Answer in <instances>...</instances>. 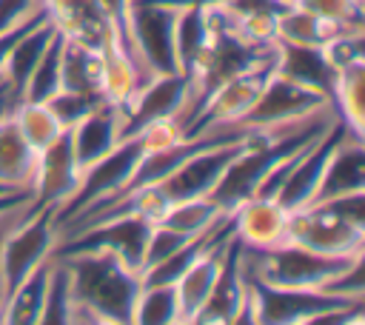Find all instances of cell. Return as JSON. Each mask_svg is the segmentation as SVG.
I'll return each instance as SVG.
<instances>
[{
    "label": "cell",
    "instance_id": "1",
    "mask_svg": "<svg viewBox=\"0 0 365 325\" xmlns=\"http://www.w3.org/2000/svg\"><path fill=\"white\" fill-rule=\"evenodd\" d=\"M66 262L74 302L94 311L100 325H131L140 274L108 251L54 254Z\"/></svg>",
    "mask_w": 365,
    "mask_h": 325
},
{
    "label": "cell",
    "instance_id": "2",
    "mask_svg": "<svg viewBox=\"0 0 365 325\" xmlns=\"http://www.w3.org/2000/svg\"><path fill=\"white\" fill-rule=\"evenodd\" d=\"M285 242L328 254V257H356L365 248V191L311 202L291 211Z\"/></svg>",
    "mask_w": 365,
    "mask_h": 325
},
{
    "label": "cell",
    "instance_id": "3",
    "mask_svg": "<svg viewBox=\"0 0 365 325\" xmlns=\"http://www.w3.org/2000/svg\"><path fill=\"white\" fill-rule=\"evenodd\" d=\"M362 254L328 257L294 242H279L274 248L242 245V268L251 279L274 288H302V291H325Z\"/></svg>",
    "mask_w": 365,
    "mask_h": 325
},
{
    "label": "cell",
    "instance_id": "4",
    "mask_svg": "<svg viewBox=\"0 0 365 325\" xmlns=\"http://www.w3.org/2000/svg\"><path fill=\"white\" fill-rule=\"evenodd\" d=\"M57 211L60 205H29V211L0 237V285L9 294L20 279H26L40 262H46L57 242Z\"/></svg>",
    "mask_w": 365,
    "mask_h": 325
},
{
    "label": "cell",
    "instance_id": "5",
    "mask_svg": "<svg viewBox=\"0 0 365 325\" xmlns=\"http://www.w3.org/2000/svg\"><path fill=\"white\" fill-rule=\"evenodd\" d=\"M143 151H145V143H143L140 134L123 137L108 154H103L100 160H94L88 168H83V177H80L77 191L57 211V228L66 225L68 220L80 217V214H88V211L111 202L123 191V185L128 182V177H131L134 165L140 162Z\"/></svg>",
    "mask_w": 365,
    "mask_h": 325
},
{
    "label": "cell",
    "instance_id": "6",
    "mask_svg": "<svg viewBox=\"0 0 365 325\" xmlns=\"http://www.w3.org/2000/svg\"><path fill=\"white\" fill-rule=\"evenodd\" d=\"M325 108H334V103L317 91L308 88L279 71H274L262 88V94L257 97V103L248 108V114L240 120V125L251 128V131H262V128H279L305 117H314Z\"/></svg>",
    "mask_w": 365,
    "mask_h": 325
},
{
    "label": "cell",
    "instance_id": "7",
    "mask_svg": "<svg viewBox=\"0 0 365 325\" xmlns=\"http://www.w3.org/2000/svg\"><path fill=\"white\" fill-rule=\"evenodd\" d=\"M277 51L268 60H262V63L245 68L242 74L231 77L228 83H222L208 97L202 111L194 117L185 137H197V134H205V131H214V128H222V125H237L248 114V108L257 103V97L262 94L268 77L277 71Z\"/></svg>",
    "mask_w": 365,
    "mask_h": 325
},
{
    "label": "cell",
    "instance_id": "8",
    "mask_svg": "<svg viewBox=\"0 0 365 325\" xmlns=\"http://www.w3.org/2000/svg\"><path fill=\"white\" fill-rule=\"evenodd\" d=\"M177 14L180 9L154 3V0H134L131 6V34L143 66L160 74H180L177 66Z\"/></svg>",
    "mask_w": 365,
    "mask_h": 325
},
{
    "label": "cell",
    "instance_id": "9",
    "mask_svg": "<svg viewBox=\"0 0 365 325\" xmlns=\"http://www.w3.org/2000/svg\"><path fill=\"white\" fill-rule=\"evenodd\" d=\"M251 285H254V299H257V325H314L331 308L365 299V296H339L328 291L274 288L257 279H251Z\"/></svg>",
    "mask_w": 365,
    "mask_h": 325
},
{
    "label": "cell",
    "instance_id": "10",
    "mask_svg": "<svg viewBox=\"0 0 365 325\" xmlns=\"http://www.w3.org/2000/svg\"><path fill=\"white\" fill-rule=\"evenodd\" d=\"M251 137V134H248ZM245 137V140H248ZM228 143V145H211L202 151H194L191 157H185L163 182H157L163 188V194L171 202L180 200H194V197H208L214 191V185L220 182V177L225 174V168L231 165V160L240 154L242 143Z\"/></svg>",
    "mask_w": 365,
    "mask_h": 325
},
{
    "label": "cell",
    "instance_id": "11",
    "mask_svg": "<svg viewBox=\"0 0 365 325\" xmlns=\"http://www.w3.org/2000/svg\"><path fill=\"white\" fill-rule=\"evenodd\" d=\"M231 237H234V217L228 214V220L222 222L217 237L208 242V248L177 277L174 291H177V302H180V325H191L200 305L208 299V294H211V288L222 271Z\"/></svg>",
    "mask_w": 365,
    "mask_h": 325
},
{
    "label": "cell",
    "instance_id": "12",
    "mask_svg": "<svg viewBox=\"0 0 365 325\" xmlns=\"http://www.w3.org/2000/svg\"><path fill=\"white\" fill-rule=\"evenodd\" d=\"M83 168L77 165L74 148L68 128L37 154V168H34V182H31V197L34 205H63L80 185Z\"/></svg>",
    "mask_w": 365,
    "mask_h": 325
},
{
    "label": "cell",
    "instance_id": "13",
    "mask_svg": "<svg viewBox=\"0 0 365 325\" xmlns=\"http://www.w3.org/2000/svg\"><path fill=\"white\" fill-rule=\"evenodd\" d=\"M185 103V77L182 74H160L145 83L120 111H123V137H134L145 125L180 117Z\"/></svg>",
    "mask_w": 365,
    "mask_h": 325
},
{
    "label": "cell",
    "instance_id": "14",
    "mask_svg": "<svg viewBox=\"0 0 365 325\" xmlns=\"http://www.w3.org/2000/svg\"><path fill=\"white\" fill-rule=\"evenodd\" d=\"M245 291H248V277H245V268H242V242L234 234L231 245H228V254H225V262H222V271H220L208 299L200 305L191 325L234 322V316H237V311L245 299Z\"/></svg>",
    "mask_w": 365,
    "mask_h": 325
},
{
    "label": "cell",
    "instance_id": "15",
    "mask_svg": "<svg viewBox=\"0 0 365 325\" xmlns=\"http://www.w3.org/2000/svg\"><path fill=\"white\" fill-rule=\"evenodd\" d=\"M234 234L248 248H274L285 242V228L291 211L279 205L277 197H248L234 211Z\"/></svg>",
    "mask_w": 365,
    "mask_h": 325
},
{
    "label": "cell",
    "instance_id": "16",
    "mask_svg": "<svg viewBox=\"0 0 365 325\" xmlns=\"http://www.w3.org/2000/svg\"><path fill=\"white\" fill-rule=\"evenodd\" d=\"M71 148L80 168H88L94 160L108 154L123 140V111L111 100H103L94 105L77 125L68 128Z\"/></svg>",
    "mask_w": 365,
    "mask_h": 325
},
{
    "label": "cell",
    "instance_id": "17",
    "mask_svg": "<svg viewBox=\"0 0 365 325\" xmlns=\"http://www.w3.org/2000/svg\"><path fill=\"white\" fill-rule=\"evenodd\" d=\"M43 11L66 40L91 48H100L111 31V20L100 0H43Z\"/></svg>",
    "mask_w": 365,
    "mask_h": 325
},
{
    "label": "cell",
    "instance_id": "18",
    "mask_svg": "<svg viewBox=\"0 0 365 325\" xmlns=\"http://www.w3.org/2000/svg\"><path fill=\"white\" fill-rule=\"evenodd\" d=\"M362 191H365V140L345 137L336 145V151L331 154L311 202L339 200V197H351V194H362Z\"/></svg>",
    "mask_w": 365,
    "mask_h": 325
},
{
    "label": "cell",
    "instance_id": "19",
    "mask_svg": "<svg viewBox=\"0 0 365 325\" xmlns=\"http://www.w3.org/2000/svg\"><path fill=\"white\" fill-rule=\"evenodd\" d=\"M37 151L26 143L20 128L14 125L9 108L0 114V185L6 188H29L34 182Z\"/></svg>",
    "mask_w": 365,
    "mask_h": 325
},
{
    "label": "cell",
    "instance_id": "20",
    "mask_svg": "<svg viewBox=\"0 0 365 325\" xmlns=\"http://www.w3.org/2000/svg\"><path fill=\"white\" fill-rule=\"evenodd\" d=\"M60 88L106 97L103 91V54L100 48L74 43L63 37V60H60Z\"/></svg>",
    "mask_w": 365,
    "mask_h": 325
},
{
    "label": "cell",
    "instance_id": "21",
    "mask_svg": "<svg viewBox=\"0 0 365 325\" xmlns=\"http://www.w3.org/2000/svg\"><path fill=\"white\" fill-rule=\"evenodd\" d=\"M345 31H365V29H351V26H339L331 20H322L294 3H288L279 17H277V43H291V46H311V48H322L328 40H334L336 34Z\"/></svg>",
    "mask_w": 365,
    "mask_h": 325
},
{
    "label": "cell",
    "instance_id": "22",
    "mask_svg": "<svg viewBox=\"0 0 365 325\" xmlns=\"http://www.w3.org/2000/svg\"><path fill=\"white\" fill-rule=\"evenodd\" d=\"M277 71L308 86V88H317L322 91L328 100H331V91H334V80L336 74L328 68L325 57L319 48H311V46H291V43H277Z\"/></svg>",
    "mask_w": 365,
    "mask_h": 325
},
{
    "label": "cell",
    "instance_id": "23",
    "mask_svg": "<svg viewBox=\"0 0 365 325\" xmlns=\"http://www.w3.org/2000/svg\"><path fill=\"white\" fill-rule=\"evenodd\" d=\"M48 271H51V257L46 262H40L26 279H20L6 294L3 308H0V322L3 325H40Z\"/></svg>",
    "mask_w": 365,
    "mask_h": 325
},
{
    "label": "cell",
    "instance_id": "24",
    "mask_svg": "<svg viewBox=\"0 0 365 325\" xmlns=\"http://www.w3.org/2000/svg\"><path fill=\"white\" fill-rule=\"evenodd\" d=\"M9 114L14 120V125L20 128V134L26 137V143L40 154L43 148H48L63 131L66 125L54 117V111L48 108V103H34V100H20L9 105Z\"/></svg>",
    "mask_w": 365,
    "mask_h": 325
},
{
    "label": "cell",
    "instance_id": "25",
    "mask_svg": "<svg viewBox=\"0 0 365 325\" xmlns=\"http://www.w3.org/2000/svg\"><path fill=\"white\" fill-rule=\"evenodd\" d=\"M362 80H365V63H354L342 68L334 80L331 103L336 117L348 131H354L359 140H365V123H362Z\"/></svg>",
    "mask_w": 365,
    "mask_h": 325
},
{
    "label": "cell",
    "instance_id": "26",
    "mask_svg": "<svg viewBox=\"0 0 365 325\" xmlns=\"http://www.w3.org/2000/svg\"><path fill=\"white\" fill-rule=\"evenodd\" d=\"M222 217H225V211L211 197H194V200L171 202L168 211L157 220V225L174 228V231L188 234V237H200V234L211 231Z\"/></svg>",
    "mask_w": 365,
    "mask_h": 325
},
{
    "label": "cell",
    "instance_id": "27",
    "mask_svg": "<svg viewBox=\"0 0 365 325\" xmlns=\"http://www.w3.org/2000/svg\"><path fill=\"white\" fill-rule=\"evenodd\" d=\"M180 325V302L177 291L171 282L160 285H140L134 311H131V325Z\"/></svg>",
    "mask_w": 365,
    "mask_h": 325
},
{
    "label": "cell",
    "instance_id": "28",
    "mask_svg": "<svg viewBox=\"0 0 365 325\" xmlns=\"http://www.w3.org/2000/svg\"><path fill=\"white\" fill-rule=\"evenodd\" d=\"M60 60H63V34L54 29L51 40L46 43L43 54L37 57L20 100H34V103H46L48 97H54L60 91ZM17 100V103H20Z\"/></svg>",
    "mask_w": 365,
    "mask_h": 325
},
{
    "label": "cell",
    "instance_id": "29",
    "mask_svg": "<svg viewBox=\"0 0 365 325\" xmlns=\"http://www.w3.org/2000/svg\"><path fill=\"white\" fill-rule=\"evenodd\" d=\"M71 308H74V294H71L68 268L60 257L51 254V271H48V282H46L40 325H68L71 322Z\"/></svg>",
    "mask_w": 365,
    "mask_h": 325
},
{
    "label": "cell",
    "instance_id": "30",
    "mask_svg": "<svg viewBox=\"0 0 365 325\" xmlns=\"http://www.w3.org/2000/svg\"><path fill=\"white\" fill-rule=\"evenodd\" d=\"M208 31H211L208 6L180 9V14H177V66H180V74L188 68V63L194 60V54L205 43Z\"/></svg>",
    "mask_w": 365,
    "mask_h": 325
},
{
    "label": "cell",
    "instance_id": "31",
    "mask_svg": "<svg viewBox=\"0 0 365 325\" xmlns=\"http://www.w3.org/2000/svg\"><path fill=\"white\" fill-rule=\"evenodd\" d=\"M294 6L322 17V20H331V23H339V26H351V29H365V6L362 0H291Z\"/></svg>",
    "mask_w": 365,
    "mask_h": 325
},
{
    "label": "cell",
    "instance_id": "32",
    "mask_svg": "<svg viewBox=\"0 0 365 325\" xmlns=\"http://www.w3.org/2000/svg\"><path fill=\"white\" fill-rule=\"evenodd\" d=\"M106 97H88V94H77V91H66V88H60L54 97H48L46 103H48V108L54 111V117L66 125V128H71V125H77L94 105H100Z\"/></svg>",
    "mask_w": 365,
    "mask_h": 325
},
{
    "label": "cell",
    "instance_id": "33",
    "mask_svg": "<svg viewBox=\"0 0 365 325\" xmlns=\"http://www.w3.org/2000/svg\"><path fill=\"white\" fill-rule=\"evenodd\" d=\"M194 237H188V234H180V231H174V228H165V225H157L154 222V228H151V237H148V245H145V259H143V271L145 268H151V265H157V262H163V259H168L171 254H177L182 245H188ZM140 271V274H143Z\"/></svg>",
    "mask_w": 365,
    "mask_h": 325
},
{
    "label": "cell",
    "instance_id": "34",
    "mask_svg": "<svg viewBox=\"0 0 365 325\" xmlns=\"http://www.w3.org/2000/svg\"><path fill=\"white\" fill-rule=\"evenodd\" d=\"M43 9V0H0V34L20 29Z\"/></svg>",
    "mask_w": 365,
    "mask_h": 325
},
{
    "label": "cell",
    "instance_id": "35",
    "mask_svg": "<svg viewBox=\"0 0 365 325\" xmlns=\"http://www.w3.org/2000/svg\"><path fill=\"white\" fill-rule=\"evenodd\" d=\"M46 20V11L40 9L29 23H23L20 29H14V31H6V34H0V80H3V68H6V57H9V48L14 46V40L23 34V31H29L31 26H37V23H43Z\"/></svg>",
    "mask_w": 365,
    "mask_h": 325
},
{
    "label": "cell",
    "instance_id": "36",
    "mask_svg": "<svg viewBox=\"0 0 365 325\" xmlns=\"http://www.w3.org/2000/svg\"><path fill=\"white\" fill-rule=\"evenodd\" d=\"M34 197H31V191H26V188H17V191H9V194H0V220L3 217H9V214H14L17 208H23V205H29Z\"/></svg>",
    "mask_w": 365,
    "mask_h": 325
},
{
    "label": "cell",
    "instance_id": "37",
    "mask_svg": "<svg viewBox=\"0 0 365 325\" xmlns=\"http://www.w3.org/2000/svg\"><path fill=\"white\" fill-rule=\"evenodd\" d=\"M9 105H11V103H9V97H3V100H0V114H6V108H9Z\"/></svg>",
    "mask_w": 365,
    "mask_h": 325
},
{
    "label": "cell",
    "instance_id": "38",
    "mask_svg": "<svg viewBox=\"0 0 365 325\" xmlns=\"http://www.w3.org/2000/svg\"><path fill=\"white\" fill-rule=\"evenodd\" d=\"M3 299H6V294H3V285H0V308H3Z\"/></svg>",
    "mask_w": 365,
    "mask_h": 325
}]
</instances>
